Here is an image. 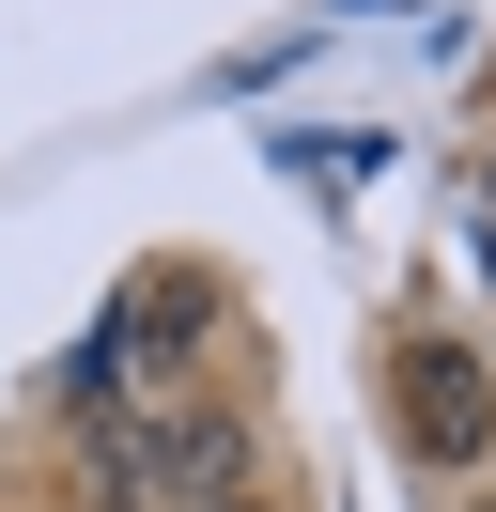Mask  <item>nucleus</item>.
Instances as JSON below:
<instances>
[{
    "label": "nucleus",
    "instance_id": "f257e3e1",
    "mask_svg": "<svg viewBox=\"0 0 496 512\" xmlns=\"http://www.w3.org/2000/svg\"><path fill=\"white\" fill-rule=\"evenodd\" d=\"M403 450H434V466H465V450H496V373L465 342H403Z\"/></svg>",
    "mask_w": 496,
    "mask_h": 512
},
{
    "label": "nucleus",
    "instance_id": "f03ea898",
    "mask_svg": "<svg viewBox=\"0 0 496 512\" xmlns=\"http://www.w3.org/2000/svg\"><path fill=\"white\" fill-rule=\"evenodd\" d=\"M233 450H248V419L186 404L171 435H140V466H124V497H140V481H171V497H202V512H217V481H233Z\"/></svg>",
    "mask_w": 496,
    "mask_h": 512
},
{
    "label": "nucleus",
    "instance_id": "7ed1b4c3",
    "mask_svg": "<svg viewBox=\"0 0 496 512\" xmlns=\"http://www.w3.org/2000/svg\"><path fill=\"white\" fill-rule=\"evenodd\" d=\"M202 326H217V280H202V264H155V280H140V326H124V357H171V342H202Z\"/></svg>",
    "mask_w": 496,
    "mask_h": 512
},
{
    "label": "nucleus",
    "instance_id": "20e7f679",
    "mask_svg": "<svg viewBox=\"0 0 496 512\" xmlns=\"http://www.w3.org/2000/svg\"><path fill=\"white\" fill-rule=\"evenodd\" d=\"M217 512H264V497H217Z\"/></svg>",
    "mask_w": 496,
    "mask_h": 512
}]
</instances>
